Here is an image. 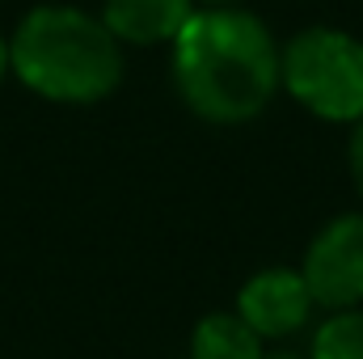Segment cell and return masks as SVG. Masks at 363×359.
Returning <instances> with one entry per match:
<instances>
[{
  "label": "cell",
  "instance_id": "4",
  "mask_svg": "<svg viewBox=\"0 0 363 359\" xmlns=\"http://www.w3.org/2000/svg\"><path fill=\"white\" fill-rule=\"evenodd\" d=\"M304 283L317 309H355L363 304V211L334 216L304 254Z\"/></svg>",
  "mask_w": 363,
  "mask_h": 359
},
{
  "label": "cell",
  "instance_id": "10",
  "mask_svg": "<svg viewBox=\"0 0 363 359\" xmlns=\"http://www.w3.org/2000/svg\"><path fill=\"white\" fill-rule=\"evenodd\" d=\"M9 77V38L0 34V81Z\"/></svg>",
  "mask_w": 363,
  "mask_h": 359
},
{
  "label": "cell",
  "instance_id": "6",
  "mask_svg": "<svg viewBox=\"0 0 363 359\" xmlns=\"http://www.w3.org/2000/svg\"><path fill=\"white\" fill-rule=\"evenodd\" d=\"M194 17V0H106L101 21L123 47H161L174 43Z\"/></svg>",
  "mask_w": 363,
  "mask_h": 359
},
{
  "label": "cell",
  "instance_id": "11",
  "mask_svg": "<svg viewBox=\"0 0 363 359\" xmlns=\"http://www.w3.org/2000/svg\"><path fill=\"white\" fill-rule=\"evenodd\" d=\"M262 359H308V355H291V351H279V355H262Z\"/></svg>",
  "mask_w": 363,
  "mask_h": 359
},
{
  "label": "cell",
  "instance_id": "7",
  "mask_svg": "<svg viewBox=\"0 0 363 359\" xmlns=\"http://www.w3.org/2000/svg\"><path fill=\"white\" fill-rule=\"evenodd\" d=\"M262 338L233 313H207L190 334L186 359H262Z\"/></svg>",
  "mask_w": 363,
  "mask_h": 359
},
{
  "label": "cell",
  "instance_id": "9",
  "mask_svg": "<svg viewBox=\"0 0 363 359\" xmlns=\"http://www.w3.org/2000/svg\"><path fill=\"white\" fill-rule=\"evenodd\" d=\"M347 165H351V178H355V190L363 199V118L351 131V144H347Z\"/></svg>",
  "mask_w": 363,
  "mask_h": 359
},
{
  "label": "cell",
  "instance_id": "12",
  "mask_svg": "<svg viewBox=\"0 0 363 359\" xmlns=\"http://www.w3.org/2000/svg\"><path fill=\"white\" fill-rule=\"evenodd\" d=\"M203 4H233V0H203Z\"/></svg>",
  "mask_w": 363,
  "mask_h": 359
},
{
  "label": "cell",
  "instance_id": "2",
  "mask_svg": "<svg viewBox=\"0 0 363 359\" xmlns=\"http://www.w3.org/2000/svg\"><path fill=\"white\" fill-rule=\"evenodd\" d=\"M9 72L60 106H93L123 81V43L77 4L30 9L9 38Z\"/></svg>",
  "mask_w": 363,
  "mask_h": 359
},
{
  "label": "cell",
  "instance_id": "8",
  "mask_svg": "<svg viewBox=\"0 0 363 359\" xmlns=\"http://www.w3.org/2000/svg\"><path fill=\"white\" fill-rule=\"evenodd\" d=\"M308 359H363V309H334L317 330Z\"/></svg>",
  "mask_w": 363,
  "mask_h": 359
},
{
  "label": "cell",
  "instance_id": "3",
  "mask_svg": "<svg viewBox=\"0 0 363 359\" xmlns=\"http://www.w3.org/2000/svg\"><path fill=\"white\" fill-rule=\"evenodd\" d=\"M279 85L325 123L363 118V43L334 26H308L279 47Z\"/></svg>",
  "mask_w": 363,
  "mask_h": 359
},
{
  "label": "cell",
  "instance_id": "5",
  "mask_svg": "<svg viewBox=\"0 0 363 359\" xmlns=\"http://www.w3.org/2000/svg\"><path fill=\"white\" fill-rule=\"evenodd\" d=\"M313 292L296 267H267L245 279L237 292V317L267 343V338H291L313 321Z\"/></svg>",
  "mask_w": 363,
  "mask_h": 359
},
{
  "label": "cell",
  "instance_id": "1",
  "mask_svg": "<svg viewBox=\"0 0 363 359\" xmlns=\"http://www.w3.org/2000/svg\"><path fill=\"white\" fill-rule=\"evenodd\" d=\"M174 47V81L182 101L220 127L250 123L279 89V47L262 17L211 4L194 9Z\"/></svg>",
  "mask_w": 363,
  "mask_h": 359
}]
</instances>
